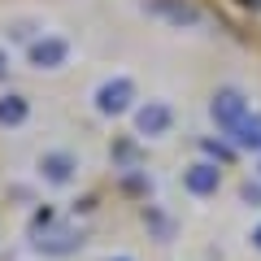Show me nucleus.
Wrapping results in <instances>:
<instances>
[{"instance_id": "obj_1", "label": "nucleus", "mask_w": 261, "mask_h": 261, "mask_svg": "<svg viewBox=\"0 0 261 261\" xmlns=\"http://www.w3.org/2000/svg\"><path fill=\"white\" fill-rule=\"evenodd\" d=\"M130 100H135V83H130L126 74L105 79V83L96 87V96H92V105H96V113H100V118H118V113H126Z\"/></svg>"}, {"instance_id": "obj_2", "label": "nucleus", "mask_w": 261, "mask_h": 261, "mask_svg": "<svg viewBox=\"0 0 261 261\" xmlns=\"http://www.w3.org/2000/svg\"><path fill=\"white\" fill-rule=\"evenodd\" d=\"M27 61L35 65V70H61V65L70 61V39H61V35H39V39H31Z\"/></svg>"}, {"instance_id": "obj_3", "label": "nucleus", "mask_w": 261, "mask_h": 261, "mask_svg": "<svg viewBox=\"0 0 261 261\" xmlns=\"http://www.w3.org/2000/svg\"><path fill=\"white\" fill-rule=\"evenodd\" d=\"M209 113H214V122L222 130H231V135H235V126L248 118V100H244L240 87H222V92L214 96V105H209Z\"/></svg>"}, {"instance_id": "obj_4", "label": "nucleus", "mask_w": 261, "mask_h": 261, "mask_svg": "<svg viewBox=\"0 0 261 261\" xmlns=\"http://www.w3.org/2000/svg\"><path fill=\"white\" fill-rule=\"evenodd\" d=\"M35 248L48 252V257H70V252L83 248V231H79V226H57V222H53V226L35 240Z\"/></svg>"}, {"instance_id": "obj_5", "label": "nucleus", "mask_w": 261, "mask_h": 261, "mask_svg": "<svg viewBox=\"0 0 261 261\" xmlns=\"http://www.w3.org/2000/svg\"><path fill=\"white\" fill-rule=\"evenodd\" d=\"M170 122H174V109H170L166 100H148L135 109V130L140 135H148V140H157V135H166Z\"/></svg>"}, {"instance_id": "obj_6", "label": "nucleus", "mask_w": 261, "mask_h": 261, "mask_svg": "<svg viewBox=\"0 0 261 261\" xmlns=\"http://www.w3.org/2000/svg\"><path fill=\"white\" fill-rule=\"evenodd\" d=\"M74 170H79V157L74 152H65V148H53V152H44V157H39V174L48 178V183H70V178H74Z\"/></svg>"}, {"instance_id": "obj_7", "label": "nucleus", "mask_w": 261, "mask_h": 261, "mask_svg": "<svg viewBox=\"0 0 261 261\" xmlns=\"http://www.w3.org/2000/svg\"><path fill=\"white\" fill-rule=\"evenodd\" d=\"M218 183H222V170L209 166V161H196V166L183 170V187H187L192 196H214Z\"/></svg>"}, {"instance_id": "obj_8", "label": "nucleus", "mask_w": 261, "mask_h": 261, "mask_svg": "<svg viewBox=\"0 0 261 261\" xmlns=\"http://www.w3.org/2000/svg\"><path fill=\"white\" fill-rule=\"evenodd\" d=\"M148 9H152V13H161V18H170L174 27H196V22H200L196 5H187V0H152Z\"/></svg>"}, {"instance_id": "obj_9", "label": "nucleus", "mask_w": 261, "mask_h": 261, "mask_svg": "<svg viewBox=\"0 0 261 261\" xmlns=\"http://www.w3.org/2000/svg\"><path fill=\"white\" fill-rule=\"evenodd\" d=\"M27 118H31V100L22 92H5V96H0V126H5V130L22 126Z\"/></svg>"}, {"instance_id": "obj_10", "label": "nucleus", "mask_w": 261, "mask_h": 261, "mask_svg": "<svg viewBox=\"0 0 261 261\" xmlns=\"http://www.w3.org/2000/svg\"><path fill=\"white\" fill-rule=\"evenodd\" d=\"M235 144L248 148V152H261V118H244L235 126Z\"/></svg>"}, {"instance_id": "obj_11", "label": "nucleus", "mask_w": 261, "mask_h": 261, "mask_svg": "<svg viewBox=\"0 0 261 261\" xmlns=\"http://www.w3.org/2000/svg\"><path fill=\"white\" fill-rule=\"evenodd\" d=\"M113 157H118L126 170H135V166H140V148H135L130 140H118V144H113Z\"/></svg>"}, {"instance_id": "obj_12", "label": "nucleus", "mask_w": 261, "mask_h": 261, "mask_svg": "<svg viewBox=\"0 0 261 261\" xmlns=\"http://www.w3.org/2000/svg\"><path fill=\"white\" fill-rule=\"evenodd\" d=\"M200 148H205L209 157H218V161H231V157H235V148H226V144H214V140H205Z\"/></svg>"}, {"instance_id": "obj_13", "label": "nucleus", "mask_w": 261, "mask_h": 261, "mask_svg": "<svg viewBox=\"0 0 261 261\" xmlns=\"http://www.w3.org/2000/svg\"><path fill=\"white\" fill-rule=\"evenodd\" d=\"M240 5L244 9H261V0H240Z\"/></svg>"}, {"instance_id": "obj_14", "label": "nucleus", "mask_w": 261, "mask_h": 261, "mask_svg": "<svg viewBox=\"0 0 261 261\" xmlns=\"http://www.w3.org/2000/svg\"><path fill=\"white\" fill-rule=\"evenodd\" d=\"M252 244H257V248H261V226H257V231H252Z\"/></svg>"}, {"instance_id": "obj_15", "label": "nucleus", "mask_w": 261, "mask_h": 261, "mask_svg": "<svg viewBox=\"0 0 261 261\" xmlns=\"http://www.w3.org/2000/svg\"><path fill=\"white\" fill-rule=\"evenodd\" d=\"M5 65H9V61H5V53H0V74H5Z\"/></svg>"}, {"instance_id": "obj_16", "label": "nucleus", "mask_w": 261, "mask_h": 261, "mask_svg": "<svg viewBox=\"0 0 261 261\" xmlns=\"http://www.w3.org/2000/svg\"><path fill=\"white\" fill-rule=\"evenodd\" d=\"M113 261H126V257H113Z\"/></svg>"}]
</instances>
